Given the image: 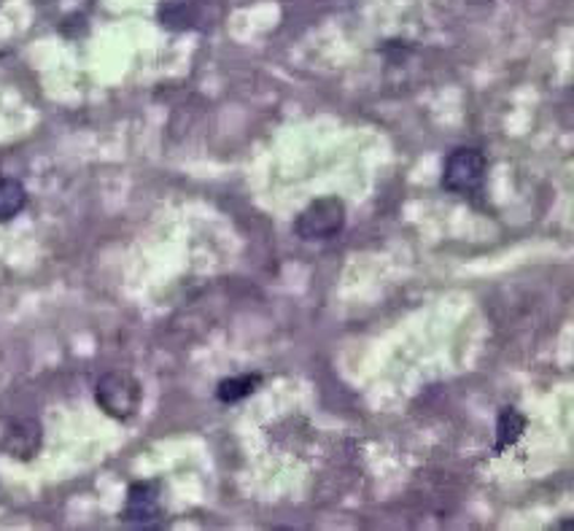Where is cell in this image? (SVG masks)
<instances>
[{"instance_id": "1", "label": "cell", "mask_w": 574, "mask_h": 531, "mask_svg": "<svg viewBox=\"0 0 574 531\" xmlns=\"http://www.w3.org/2000/svg\"><path fill=\"white\" fill-rule=\"evenodd\" d=\"M141 400L143 389L138 378L130 376V372H109L94 385V402H98L105 416L116 418V421H130L138 413V407H141Z\"/></svg>"}, {"instance_id": "2", "label": "cell", "mask_w": 574, "mask_h": 531, "mask_svg": "<svg viewBox=\"0 0 574 531\" xmlns=\"http://www.w3.org/2000/svg\"><path fill=\"white\" fill-rule=\"evenodd\" d=\"M345 229V203L340 198L314 200L294 222L297 238L308 243H321V240L337 238Z\"/></svg>"}, {"instance_id": "8", "label": "cell", "mask_w": 574, "mask_h": 531, "mask_svg": "<svg viewBox=\"0 0 574 531\" xmlns=\"http://www.w3.org/2000/svg\"><path fill=\"white\" fill-rule=\"evenodd\" d=\"M259 383H262L259 376L227 378L221 380L219 389H216V396H219V402H225V405H235V402L246 400V396L254 394V391L259 389Z\"/></svg>"}, {"instance_id": "5", "label": "cell", "mask_w": 574, "mask_h": 531, "mask_svg": "<svg viewBox=\"0 0 574 531\" xmlns=\"http://www.w3.org/2000/svg\"><path fill=\"white\" fill-rule=\"evenodd\" d=\"M41 423L33 421V418H22V421L11 423V429L5 432L3 448L14 458H33L41 448Z\"/></svg>"}, {"instance_id": "3", "label": "cell", "mask_w": 574, "mask_h": 531, "mask_svg": "<svg viewBox=\"0 0 574 531\" xmlns=\"http://www.w3.org/2000/svg\"><path fill=\"white\" fill-rule=\"evenodd\" d=\"M488 160L481 149H456L445 160L443 189L450 194H475L486 181Z\"/></svg>"}, {"instance_id": "7", "label": "cell", "mask_w": 574, "mask_h": 531, "mask_svg": "<svg viewBox=\"0 0 574 531\" xmlns=\"http://www.w3.org/2000/svg\"><path fill=\"white\" fill-rule=\"evenodd\" d=\"M27 205V189L16 178H0V222H11Z\"/></svg>"}, {"instance_id": "4", "label": "cell", "mask_w": 574, "mask_h": 531, "mask_svg": "<svg viewBox=\"0 0 574 531\" xmlns=\"http://www.w3.org/2000/svg\"><path fill=\"white\" fill-rule=\"evenodd\" d=\"M125 523L132 527H149V523L163 518V485L157 480H141L132 483L127 491L125 513H122Z\"/></svg>"}, {"instance_id": "6", "label": "cell", "mask_w": 574, "mask_h": 531, "mask_svg": "<svg viewBox=\"0 0 574 531\" xmlns=\"http://www.w3.org/2000/svg\"><path fill=\"white\" fill-rule=\"evenodd\" d=\"M526 432V418L515 407H501L499 418H496V454L512 448Z\"/></svg>"}]
</instances>
